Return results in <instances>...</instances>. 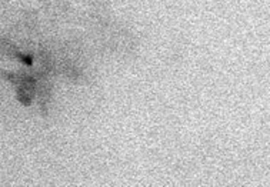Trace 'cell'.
Listing matches in <instances>:
<instances>
[{
	"label": "cell",
	"mask_w": 270,
	"mask_h": 187,
	"mask_svg": "<svg viewBox=\"0 0 270 187\" xmlns=\"http://www.w3.org/2000/svg\"><path fill=\"white\" fill-rule=\"evenodd\" d=\"M0 53L5 55V56H12V57L20 56V53L18 52V49L15 47V45L10 43L9 40H6V39H0Z\"/></svg>",
	"instance_id": "obj_1"
}]
</instances>
